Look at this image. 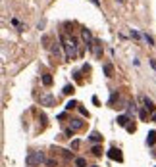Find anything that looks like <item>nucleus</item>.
<instances>
[{
    "label": "nucleus",
    "instance_id": "1",
    "mask_svg": "<svg viewBox=\"0 0 156 167\" xmlns=\"http://www.w3.org/2000/svg\"><path fill=\"white\" fill-rule=\"evenodd\" d=\"M60 40H62V46H64V50H66V60L68 62H71V60H75L77 56H79V42H77V39L75 37H66V35H60Z\"/></svg>",
    "mask_w": 156,
    "mask_h": 167
},
{
    "label": "nucleus",
    "instance_id": "2",
    "mask_svg": "<svg viewBox=\"0 0 156 167\" xmlns=\"http://www.w3.org/2000/svg\"><path fill=\"white\" fill-rule=\"evenodd\" d=\"M41 163H46V158H44V152L37 150V152H31L27 158H25V165L27 167H35V165H41Z\"/></svg>",
    "mask_w": 156,
    "mask_h": 167
},
{
    "label": "nucleus",
    "instance_id": "3",
    "mask_svg": "<svg viewBox=\"0 0 156 167\" xmlns=\"http://www.w3.org/2000/svg\"><path fill=\"white\" fill-rule=\"evenodd\" d=\"M106 155H108L110 160H114V161H124V154H121L119 148H110L106 152Z\"/></svg>",
    "mask_w": 156,
    "mask_h": 167
},
{
    "label": "nucleus",
    "instance_id": "4",
    "mask_svg": "<svg viewBox=\"0 0 156 167\" xmlns=\"http://www.w3.org/2000/svg\"><path fill=\"white\" fill-rule=\"evenodd\" d=\"M81 35H83V40H85V46H87L89 50H93V42H95V39H93V35H91V31L85 27V29L81 31Z\"/></svg>",
    "mask_w": 156,
    "mask_h": 167
},
{
    "label": "nucleus",
    "instance_id": "5",
    "mask_svg": "<svg viewBox=\"0 0 156 167\" xmlns=\"http://www.w3.org/2000/svg\"><path fill=\"white\" fill-rule=\"evenodd\" d=\"M54 102H56V98L52 94H42L41 96V106H54Z\"/></svg>",
    "mask_w": 156,
    "mask_h": 167
},
{
    "label": "nucleus",
    "instance_id": "6",
    "mask_svg": "<svg viewBox=\"0 0 156 167\" xmlns=\"http://www.w3.org/2000/svg\"><path fill=\"white\" fill-rule=\"evenodd\" d=\"M143 104H144V109H149V111H150V115H152V114H156V106H154V102H152L150 98L143 96Z\"/></svg>",
    "mask_w": 156,
    "mask_h": 167
},
{
    "label": "nucleus",
    "instance_id": "7",
    "mask_svg": "<svg viewBox=\"0 0 156 167\" xmlns=\"http://www.w3.org/2000/svg\"><path fill=\"white\" fill-rule=\"evenodd\" d=\"M93 52H95L96 58H100V56H102V42H100L98 39H95V42H93Z\"/></svg>",
    "mask_w": 156,
    "mask_h": 167
},
{
    "label": "nucleus",
    "instance_id": "8",
    "mask_svg": "<svg viewBox=\"0 0 156 167\" xmlns=\"http://www.w3.org/2000/svg\"><path fill=\"white\" fill-rule=\"evenodd\" d=\"M81 127H83V119H79V117L70 119V129H73V131H79Z\"/></svg>",
    "mask_w": 156,
    "mask_h": 167
},
{
    "label": "nucleus",
    "instance_id": "9",
    "mask_svg": "<svg viewBox=\"0 0 156 167\" xmlns=\"http://www.w3.org/2000/svg\"><path fill=\"white\" fill-rule=\"evenodd\" d=\"M104 75L106 77H114V65L112 63H106L104 65Z\"/></svg>",
    "mask_w": 156,
    "mask_h": 167
},
{
    "label": "nucleus",
    "instance_id": "10",
    "mask_svg": "<svg viewBox=\"0 0 156 167\" xmlns=\"http://www.w3.org/2000/svg\"><path fill=\"white\" fill-rule=\"evenodd\" d=\"M52 83H54V79H52V75H48V73H44V75H42V85H44V86H50Z\"/></svg>",
    "mask_w": 156,
    "mask_h": 167
},
{
    "label": "nucleus",
    "instance_id": "11",
    "mask_svg": "<svg viewBox=\"0 0 156 167\" xmlns=\"http://www.w3.org/2000/svg\"><path fill=\"white\" fill-rule=\"evenodd\" d=\"M154 142H156V131H150L149 135H147V144H149V146H152Z\"/></svg>",
    "mask_w": 156,
    "mask_h": 167
},
{
    "label": "nucleus",
    "instance_id": "12",
    "mask_svg": "<svg viewBox=\"0 0 156 167\" xmlns=\"http://www.w3.org/2000/svg\"><path fill=\"white\" fill-rule=\"evenodd\" d=\"M116 121H118V125H119V127H127V125H129V123H127V121H129L127 115H119Z\"/></svg>",
    "mask_w": 156,
    "mask_h": 167
},
{
    "label": "nucleus",
    "instance_id": "13",
    "mask_svg": "<svg viewBox=\"0 0 156 167\" xmlns=\"http://www.w3.org/2000/svg\"><path fill=\"white\" fill-rule=\"evenodd\" d=\"M89 138H91L93 142H100V140H102V137H100V132H96V131H93L91 135H89Z\"/></svg>",
    "mask_w": 156,
    "mask_h": 167
},
{
    "label": "nucleus",
    "instance_id": "14",
    "mask_svg": "<svg viewBox=\"0 0 156 167\" xmlns=\"http://www.w3.org/2000/svg\"><path fill=\"white\" fill-rule=\"evenodd\" d=\"M62 92H64V94H68V96H70V94H73V92H75V86H73V85H66V86H64V90H62Z\"/></svg>",
    "mask_w": 156,
    "mask_h": 167
},
{
    "label": "nucleus",
    "instance_id": "15",
    "mask_svg": "<svg viewBox=\"0 0 156 167\" xmlns=\"http://www.w3.org/2000/svg\"><path fill=\"white\" fill-rule=\"evenodd\" d=\"M75 167H87V160L85 158H75Z\"/></svg>",
    "mask_w": 156,
    "mask_h": 167
},
{
    "label": "nucleus",
    "instance_id": "16",
    "mask_svg": "<svg viewBox=\"0 0 156 167\" xmlns=\"http://www.w3.org/2000/svg\"><path fill=\"white\" fill-rule=\"evenodd\" d=\"M50 52H52V56H60V54H62V52H60V44L54 42V46L50 48Z\"/></svg>",
    "mask_w": 156,
    "mask_h": 167
},
{
    "label": "nucleus",
    "instance_id": "17",
    "mask_svg": "<svg viewBox=\"0 0 156 167\" xmlns=\"http://www.w3.org/2000/svg\"><path fill=\"white\" fill-rule=\"evenodd\" d=\"M73 108H79V104H77L75 100H70V102L66 104V109H73Z\"/></svg>",
    "mask_w": 156,
    "mask_h": 167
},
{
    "label": "nucleus",
    "instance_id": "18",
    "mask_svg": "<svg viewBox=\"0 0 156 167\" xmlns=\"http://www.w3.org/2000/svg\"><path fill=\"white\" fill-rule=\"evenodd\" d=\"M93 154H95V155H102V146L95 144V146H93Z\"/></svg>",
    "mask_w": 156,
    "mask_h": 167
},
{
    "label": "nucleus",
    "instance_id": "19",
    "mask_svg": "<svg viewBox=\"0 0 156 167\" xmlns=\"http://www.w3.org/2000/svg\"><path fill=\"white\" fill-rule=\"evenodd\" d=\"M127 111H129V114H135V111H137L135 102H129V104H127Z\"/></svg>",
    "mask_w": 156,
    "mask_h": 167
},
{
    "label": "nucleus",
    "instance_id": "20",
    "mask_svg": "<svg viewBox=\"0 0 156 167\" xmlns=\"http://www.w3.org/2000/svg\"><path fill=\"white\" fill-rule=\"evenodd\" d=\"M147 111H149V109H141V111H139V117H141L143 121H147V119H149V114H147Z\"/></svg>",
    "mask_w": 156,
    "mask_h": 167
},
{
    "label": "nucleus",
    "instance_id": "21",
    "mask_svg": "<svg viewBox=\"0 0 156 167\" xmlns=\"http://www.w3.org/2000/svg\"><path fill=\"white\" fill-rule=\"evenodd\" d=\"M44 165H46V167H56L58 161H56V160H46V163H44Z\"/></svg>",
    "mask_w": 156,
    "mask_h": 167
},
{
    "label": "nucleus",
    "instance_id": "22",
    "mask_svg": "<svg viewBox=\"0 0 156 167\" xmlns=\"http://www.w3.org/2000/svg\"><path fill=\"white\" fill-rule=\"evenodd\" d=\"M144 40L149 42V46H154V39H152L150 35H144Z\"/></svg>",
    "mask_w": 156,
    "mask_h": 167
},
{
    "label": "nucleus",
    "instance_id": "23",
    "mask_svg": "<svg viewBox=\"0 0 156 167\" xmlns=\"http://www.w3.org/2000/svg\"><path fill=\"white\" fill-rule=\"evenodd\" d=\"M12 23H14V25H16V27H17L19 31H23V29H25V27H23V25H21V23H19V21H17V19H12Z\"/></svg>",
    "mask_w": 156,
    "mask_h": 167
},
{
    "label": "nucleus",
    "instance_id": "24",
    "mask_svg": "<svg viewBox=\"0 0 156 167\" xmlns=\"http://www.w3.org/2000/svg\"><path fill=\"white\" fill-rule=\"evenodd\" d=\"M131 37H133V39H141V33L135 31V29H131Z\"/></svg>",
    "mask_w": 156,
    "mask_h": 167
},
{
    "label": "nucleus",
    "instance_id": "25",
    "mask_svg": "<svg viewBox=\"0 0 156 167\" xmlns=\"http://www.w3.org/2000/svg\"><path fill=\"white\" fill-rule=\"evenodd\" d=\"M79 111H81V115H85V117H89V111L83 108V106H79Z\"/></svg>",
    "mask_w": 156,
    "mask_h": 167
},
{
    "label": "nucleus",
    "instance_id": "26",
    "mask_svg": "<svg viewBox=\"0 0 156 167\" xmlns=\"http://www.w3.org/2000/svg\"><path fill=\"white\" fill-rule=\"evenodd\" d=\"M125 129H127V132H135V125H133V123H129Z\"/></svg>",
    "mask_w": 156,
    "mask_h": 167
},
{
    "label": "nucleus",
    "instance_id": "27",
    "mask_svg": "<svg viewBox=\"0 0 156 167\" xmlns=\"http://www.w3.org/2000/svg\"><path fill=\"white\" fill-rule=\"evenodd\" d=\"M89 2H91L93 6H96V8H100V0H89Z\"/></svg>",
    "mask_w": 156,
    "mask_h": 167
},
{
    "label": "nucleus",
    "instance_id": "28",
    "mask_svg": "<svg viewBox=\"0 0 156 167\" xmlns=\"http://www.w3.org/2000/svg\"><path fill=\"white\" fill-rule=\"evenodd\" d=\"M66 137L71 138V137H73V129H68V131H66Z\"/></svg>",
    "mask_w": 156,
    "mask_h": 167
},
{
    "label": "nucleus",
    "instance_id": "29",
    "mask_svg": "<svg viewBox=\"0 0 156 167\" xmlns=\"http://www.w3.org/2000/svg\"><path fill=\"white\" fill-rule=\"evenodd\" d=\"M150 65H152V69L156 71V60H150Z\"/></svg>",
    "mask_w": 156,
    "mask_h": 167
},
{
    "label": "nucleus",
    "instance_id": "30",
    "mask_svg": "<svg viewBox=\"0 0 156 167\" xmlns=\"http://www.w3.org/2000/svg\"><path fill=\"white\" fill-rule=\"evenodd\" d=\"M150 121H154V123H156V114H152V115H150Z\"/></svg>",
    "mask_w": 156,
    "mask_h": 167
},
{
    "label": "nucleus",
    "instance_id": "31",
    "mask_svg": "<svg viewBox=\"0 0 156 167\" xmlns=\"http://www.w3.org/2000/svg\"><path fill=\"white\" fill-rule=\"evenodd\" d=\"M93 167H98V165H93Z\"/></svg>",
    "mask_w": 156,
    "mask_h": 167
}]
</instances>
